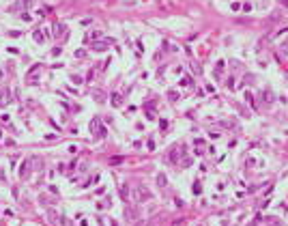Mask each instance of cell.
<instances>
[{"label":"cell","mask_w":288,"mask_h":226,"mask_svg":"<svg viewBox=\"0 0 288 226\" xmlns=\"http://www.w3.org/2000/svg\"><path fill=\"white\" fill-rule=\"evenodd\" d=\"M123 162H125L123 157H112V159H110V164H112V166H114V164H123Z\"/></svg>","instance_id":"3957f363"},{"label":"cell","mask_w":288,"mask_h":226,"mask_svg":"<svg viewBox=\"0 0 288 226\" xmlns=\"http://www.w3.org/2000/svg\"><path fill=\"white\" fill-rule=\"evenodd\" d=\"M63 32H65V26H63V24H56V26H54V35H56V37L63 35Z\"/></svg>","instance_id":"7a4b0ae2"},{"label":"cell","mask_w":288,"mask_h":226,"mask_svg":"<svg viewBox=\"0 0 288 226\" xmlns=\"http://www.w3.org/2000/svg\"><path fill=\"white\" fill-rule=\"evenodd\" d=\"M157 181H159V185H161V187H166V185H168V183H166V177H163V174H159V177H157Z\"/></svg>","instance_id":"277c9868"},{"label":"cell","mask_w":288,"mask_h":226,"mask_svg":"<svg viewBox=\"0 0 288 226\" xmlns=\"http://www.w3.org/2000/svg\"><path fill=\"white\" fill-rule=\"evenodd\" d=\"M136 198H138V200H144V198H151V194H148L146 190H142V187L138 185V187H136Z\"/></svg>","instance_id":"6da1fadb"},{"label":"cell","mask_w":288,"mask_h":226,"mask_svg":"<svg viewBox=\"0 0 288 226\" xmlns=\"http://www.w3.org/2000/svg\"><path fill=\"white\" fill-rule=\"evenodd\" d=\"M95 50H106V43H95Z\"/></svg>","instance_id":"5b68a950"}]
</instances>
